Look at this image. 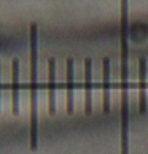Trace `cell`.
<instances>
[{
    "instance_id": "cell-9",
    "label": "cell",
    "mask_w": 148,
    "mask_h": 154,
    "mask_svg": "<svg viewBox=\"0 0 148 154\" xmlns=\"http://www.w3.org/2000/svg\"><path fill=\"white\" fill-rule=\"evenodd\" d=\"M0 92H2V64H0ZM0 103H2V97H0Z\"/></svg>"
},
{
    "instance_id": "cell-2",
    "label": "cell",
    "mask_w": 148,
    "mask_h": 154,
    "mask_svg": "<svg viewBox=\"0 0 148 154\" xmlns=\"http://www.w3.org/2000/svg\"><path fill=\"white\" fill-rule=\"evenodd\" d=\"M29 72H30V146H37V130H38V116H37V95H38V26L30 24L29 27Z\"/></svg>"
},
{
    "instance_id": "cell-7",
    "label": "cell",
    "mask_w": 148,
    "mask_h": 154,
    "mask_svg": "<svg viewBox=\"0 0 148 154\" xmlns=\"http://www.w3.org/2000/svg\"><path fill=\"white\" fill-rule=\"evenodd\" d=\"M84 89H86V111H93V60L84 59Z\"/></svg>"
},
{
    "instance_id": "cell-1",
    "label": "cell",
    "mask_w": 148,
    "mask_h": 154,
    "mask_svg": "<svg viewBox=\"0 0 148 154\" xmlns=\"http://www.w3.org/2000/svg\"><path fill=\"white\" fill-rule=\"evenodd\" d=\"M128 0H121L119 45H121V154H129V13Z\"/></svg>"
},
{
    "instance_id": "cell-6",
    "label": "cell",
    "mask_w": 148,
    "mask_h": 154,
    "mask_svg": "<svg viewBox=\"0 0 148 154\" xmlns=\"http://www.w3.org/2000/svg\"><path fill=\"white\" fill-rule=\"evenodd\" d=\"M146 108V60H139V110Z\"/></svg>"
},
{
    "instance_id": "cell-3",
    "label": "cell",
    "mask_w": 148,
    "mask_h": 154,
    "mask_svg": "<svg viewBox=\"0 0 148 154\" xmlns=\"http://www.w3.org/2000/svg\"><path fill=\"white\" fill-rule=\"evenodd\" d=\"M110 72H112V64L110 59H104L102 60V103H104V110L109 111L110 110Z\"/></svg>"
},
{
    "instance_id": "cell-4",
    "label": "cell",
    "mask_w": 148,
    "mask_h": 154,
    "mask_svg": "<svg viewBox=\"0 0 148 154\" xmlns=\"http://www.w3.org/2000/svg\"><path fill=\"white\" fill-rule=\"evenodd\" d=\"M65 73H67V110L73 111V92H75V62L69 59L65 62Z\"/></svg>"
},
{
    "instance_id": "cell-5",
    "label": "cell",
    "mask_w": 148,
    "mask_h": 154,
    "mask_svg": "<svg viewBox=\"0 0 148 154\" xmlns=\"http://www.w3.org/2000/svg\"><path fill=\"white\" fill-rule=\"evenodd\" d=\"M11 100H13V111H19V62L14 59L11 62Z\"/></svg>"
},
{
    "instance_id": "cell-8",
    "label": "cell",
    "mask_w": 148,
    "mask_h": 154,
    "mask_svg": "<svg viewBox=\"0 0 148 154\" xmlns=\"http://www.w3.org/2000/svg\"><path fill=\"white\" fill-rule=\"evenodd\" d=\"M48 86H49V111H56V62L48 60Z\"/></svg>"
}]
</instances>
